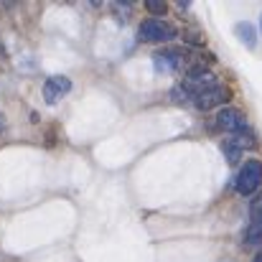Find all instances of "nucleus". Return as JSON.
I'll return each mask as SVG.
<instances>
[{"label": "nucleus", "mask_w": 262, "mask_h": 262, "mask_svg": "<svg viewBox=\"0 0 262 262\" xmlns=\"http://www.w3.org/2000/svg\"><path fill=\"white\" fill-rule=\"evenodd\" d=\"M181 84H183V89L191 94V99H196L199 94L211 92V89L219 87V79H216V74H211L204 64H196V67H188L186 79H183Z\"/></svg>", "instance_id": "obj_1"}, {"label": "nucleus", "mask_w": 262, "mask_h": 262, "mask_svg": "<svg viewBox=\"0 0 262 262\" xmlns=\"http://www.w3.org/2000/svg\"><path fill=\"white\" fill-rule=\"evenodd\" d=\"M138 36L143 41H148V43H168V41H173L176 36H178V31H176L171 23H166V20L145 18L140 23V28H138Z\"/></svg>", "instance_id": "obj_2"}, {"label": "nucleus", "mask_w": 262, "mask_h": 262, "mask_svg": "<svg viewBox=\"0 0 262 262\" xmlns=\"http://www.w3.org/2000/svg\"><path fill=\"white\" fill-rule=\"evenodd\" d=\"M234 186H237V191H239L242 196H252L255 191H260V186H262V163L260 161H247V163L239 168Z\"/></svg>", "instance_id": "obj_3"}, {"label": "nucleus", "mask_w": 262, "mask_h": 262, "mask_svg": "<svg viewBox=\"0 0 262 262\" xmlns=\"http://www.w3.org/2000/svg\"><path fill=\"white\" fill-rule=\"evenodd\" d=\"M183 61H186V54L181 49H163V51L158 49L153 54V64L158 74H173L183 67Z\"/></svg>", "instance_id": "obj_4"}, {"label": "nucleus", "mask_w": 262, "mask_h": 262, "mask_svg": "<svg viewBox=\"0 0 262 262\" xmlns=\"http://www.w3.org/2000/svg\"><path fill=\"white\" fill-rule=\"evenodd\" d=\"M69 92H72V79L56 74V77H49L46 79V84H43V99H46V104H56Z\"/></svg>", "instance_id": "obj_5"}, {"label": "nucleus", "mask_w": 262, "mask_h": 262, "mask_svg": "<svg viewBox=\"0 0 262 262\" xmlns=\"http://www.w3.org/2000/svg\"><path fill=\"white\" fill-rule=\"evenodd\" d=\"M216 125H219L222 130L234 133V135L247 130V122H245L242 112H239V110H234V107H222V110H219V115H216Z\"/></svg>", "instance_id": "obj_6"}, {"label": "nucleus", "mask_w": 262, "mask_h": 262, "mask_svg": "<svg viewBox=\"0 0 262 262\" xmlns=\"http://www.w3.org/2000/svg\"><path fill=\"white\" fill-rule=\"evenodd\" d=\"M229 97H232V92L229 87H224V84H219L216 89H211V92H204V94H199L196 99H193V104H196V110H214V107H219V104H227L229 102Z\"/></svg>", "instance_id": "obj_7"}, {"label": "nucleus", "mask_w": 262, "mask_h": 262, "mask_svg": "<svg viewBox=\"0 0 262 262\" xmlns=\"http://www.w3.org/2000/svg\"><path fill=\"white\" fill-rule=\"evenodd\" d=\"M234 33H237L250 49L257 46V33H255V28H252L250 23H237V26H234Z\"/></svg>", "instance_id": "obj_8"}, {"label": "nucleus", "mask_w": 262, "mask_h": 262, "mask_svg": "<svg viewBox=\"0 0 262 262\" xmlns=\"http://www.w3.org/2000/svg\"><path fill=\"white\" fill-rule=\"evenodd\" d=\"M245 245H262V224H250L247 227Z\"/></svg>", "instance_id": "obj_9"}, {"label": "nucleus", "mask_w": 262, "mask_h": 262, "mask_svg": "<svg viewBox=\"0 0 262 262\" xmlns=\"http://www.w3.org/2000/svg\"><path fill=\"white\" fill-rule=\"evenodd\" d=\"M222 150L227 153V161H229V163H237V158H239V150H242V148L234 143V138H229V140L222 145Z\"/></svg>", "instance_id": "obj_10"}, {"label": "nucleus", "mask_w": 262, "mask_h": 262, "mask_svg": "<svg viewBox=\"0 0 262 262\" xmlns=\"http://www.w3.org/2000/svg\"><path fill=\"white\" fill-rule=\"evenodd\" d=\"M250 224H262V196H257L250 206Z\"/></svg>", "instance_id": "obj_11"}, {"label": "nucleus", "mask_w": 262, "mask_h": 262, "mask_svg": "<svg viewBox=\"0 0 262 262\" xmlns=\"http://www.w3.org/2000/svg\"><path fill=\"white\" fill-rule=\"evenodd\" d=\"M145 8H148V13H153V15H163V13L168 10V5H166L163 0H148Z\"/></svg>", "instance_id": "obj_12"}, {"label": "nucleus", "mask_w": 262, "mask_h": 262, "mask_svg": "<svg viewBox=\"0 0 262 262\" xmlns=\"http://www.w3.org/2000/svg\"><path fill=\"white\" fill-rule=\"evenodd\" d=\"M252 262H262V250L257 252V255H255V260H252Z\"/></svg>", "instance_id": "obj_13"}, {"label": "nucleus", "mask_w": 262, "mask_h": 262, "mask_svg": "<svg viewBox=\"0 0 262 262\" xmlns=\"http://www.w3.org/2000/svg\"><path fill=\"white\" fill-rule=\"evenodd\" d=\"M0 130H3V115H0Z\"/></svg>", "instance_id": "obj_14"}, {"label": "nucleus", "mask_w": 262, "mask_h": 262, "mask_svg": "<svg viewBox=\"0 0 262 262\" xmlns=\"http://www.w3.org/2000/svg\"><path fill=\"white\" fill-rule=\"evenodd\" d=\"M260 31H262V18H260Z\"/></svg>", "instance_id": "obj_15"}]
</instances>
